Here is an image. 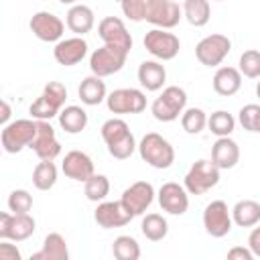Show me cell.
Wrapping results in <instances>:
<instances>
[{
    "mask_svg": "<svg viewBox=\"0 0 260 260\" xmlns=\"http://www.w3.org/2000/svg\"><path fill=\"white\" fill-rule=\"evenodd\" d=\"M102 138L108 146V152L118 158V160H126L134 154V150L138 148L134 134L130 132L128 124L122 118H110L102 124Z\"/></svg>",
    "mask_w": 260,
    "mask_h": 260,
    "instance_id": "6da1fadb",
    "label": "cell"
},
{
    "mask_svg": "<svg viewBox=\"0 0 260 260\" xmlns=\"http://www.w3.org/2000/svg\"><path fill=\"white\" fill-rule=\"evenodd\" d=\"M138 154L152 169H169L175 162V148H173V144L165 136H160L156 132H148V134H144L140 138Z\"/></svg>",
    "mask_w": 260,
    "mask_h": 260,
    "instance_id": "7a4b0ae2",
    "label": "cell"
},
{
    "mask_svg": "<svg viewBox=\"0 0 260 260\" xmlns=\"http://www.w3.org/2000/svg\"><path fill=\"white\" fill-rule=\"evenodd\" d=\"M219 167L209 158H199L191 165V169L187 171L183 185L189 191V195H203L209 189H213L219 183Z\"/></svg>",
    "mask_w": 260,
    "mask_h": 260,
    "instance_id": "3957f363",
    "label": "cell"
},
{
    "mask_svg": "<svg viewBox=\"0 0 260 260\" xmlns=\"http://www.w3.org/2000/svg\"><path fill=\"white\" fill-rule=\"evenodd\" d=\"M187 106V91L179 85H167L162 93L152 102L150 112L158 122H173L177 120Z\"/></svg>",
    "mask_w": 260,
    "mask_h": 260,
    "instance_id": "277c9868",
    "label": "cell"
},
{
    "mask_svg": "<svg viewBox=\"0 0 260 260\" xmlns=\"http://www.w3.org/2000/svg\"><path fill=\"white\" fill-rule=\"evenodd\" d=\"M37 134V120H14V122H8L4 128H2V134H0V142H2V148L8 152V154H16L20 152L22 148L30 146L32 138Z\"/></svg>",
    "mask_w": 260,
    "mask_h": 260,
    "instance_id": "5b68a950",
    "label": "cell"
},
{
    "mask_svg": "<svg viewBox=\"0 0 260 260\" xmlns=\"http://www.w3.org/2000/svg\"><path fill=\"white\" fill-rule=\"evenodd\" d=\"M126 59H128L126 49H120L114 45H104L89 55V69L98 77H108V75L118 73L126 65Z\"/></svg>",
    "mask_w": 260,
    "mask_h": 260,
    "instance_id": "8992f818",
    "label": "cell"
},
{
    "mask_svg": "<svg viewBox=\"0 0 260 260\" xmlns=\"http://www.w3.org/2000/svg\"><path fill=\"white\" fill-rule=\"evenodd\" d=\"M144 49L158 61H171L179 55L181 41L177 35L169 32L167 28H150L142 39Z\"/></svg>",
    "mask_w": 260,
    "mask_h": 260,
    "instance_id": "52a82bcc",
    "label": "cell"
},
{
    "mask_svg": "<svg viewBox=\"0 0 260 260\" xmlns=\"http://www.w3.org/2000/svg\"><path fill=\"white\" fill-rule=\"evenodd\" d=\"M230 51H232V41L225 35H219V32L207 35L195 45V57L205 67L221 65V61L230 55Z\"/></svg>",
    "mask_w": 260,
    "mask_h": 260,
    "instance_id": "ba28073f",
    "label": "cell"
},
{
    "mask_svg": "<svg viewBox=\"0 0 260 260\" xmlns=\"http://www.w3.org/2000/svg\"><path fill=\"white\" fill-rule=\"evenodd\" d=\"M35 230H37V221L28 213H12V211L0 213V240L24 242L35 234Z\"/></svg>",
    "mask_w": 260,
    "mask_h": 260,
    "instance_id": "9c48e42d",
    "label": "cell"
},
{
    "mask_svg": "<svg viewBox=\"0 0 260 260\" xmlns=\"http://www.w3.org/2000/svg\"><path fill=\"white\" fill-rule=\"evenodd\" d=\"M106 106L112 114H140L146 110V95L136 87H120L108 93Z\"/></svg>",
    "mask_w": 260,
    "mask_h": 260,
    "instance_id": "30bf717a",
    "label": "cell"
},
{
    "mask_svg": "<svg viewBox=\"0 0 260 260\" xmlns=\"http://www.w3.org/2000/svg\"><path fill=\"white\" fill-rule=\"evenodd\" d=\"M234 219H232V209H228L225 201L215 199L205 205L203 209V228L211 238H223L232 232Z\"/></svg>",
    "mask_w": 260,
    "mask_h": 260,
    "instance_id": "8fae6325",
    "label": "cell"
},
{
    "mask_svg": "<svg viewBox=\"0 0 260 260\" xmlns=\"http://www.w3.org/2000/svg\"><path fill=\"white\" fill-rule=\"evenodd\" d=\"M183 18V6L175 0H148L146 2V22L154 28H175Z\"/></svg>",
    "mask_w": 260,
    "mask_h": 260,
    "instance_id": "7c38bea8",
    "label": "cell"
},
{
    "mask_svg": "<svg viewBox=\"0 0 260 260\" xmlns=\"http://www.w3.org/2000/svg\"><path fill=\"white\" fill-rule=\"evenodd\" d=\"M28 28L43 43H59L65 32V22L49 10H39L30 16Z\"/></svg>",
    "mask_w": 260,
    "mask_h": 260,
    "instance_id": "4fadbf2b",
    "label": "cell"
},
{
    "mask_svg": "<svg viewBox=\"0 0 260 260\" xmlns=\"http://www.w3.org/2000/svg\"><path fill=\"white\" fill-rule=\"evenodd\" d=\"M154 187L148 181H136L130 187H126L122 191L120 201L124 203V207L136 217V215H144V211L152 205L154 201Z\"/></svg>",
    "mask_w": 260,
    "mask_h": 260,
    "instance_id": "5bb4252c",
    "label": "cell"
},
{
    "mask_svg": "<svg viewBox=\"0 0 260 260\" xmlns=\"http://www.w3.org/2000/svg\"><path fill=\"white\" fill-rule=\"evenodd\" d=\"M32 152L41 160H55L61 154V144L55 136V128L49 124V120H37V134L30 142Z\"/></svg>",
    "mask_w": 260,
    "mask_h": 260,
    "instance_id": "9a60e30c",
    "label": "cell"
},
{
    "mask_svg": "<svg viewBox=\"0 0 260 260\" xmlns=\"http://www.w3.org/2000/svg\"><path fill=\"white\" fill-rule=\"evenodd\" d=\"M158 205L162 211L171 213V215H183L189 209V191L185 189V185H179L175 181L162 183V187L158 189Z\"/></svg>",
    "mask_w": 260,
    "mask_h": 260,
    "instance_id": "2e32d148",
    "label": "cell"
},
{
    "mask_svg": "<svg viewBox=\"0 0 260 260\" xmlns=\"http://www.w3.org/2000/svg\"><path fill=\"white\" fill-rule=\"evenodd\" d=\"M134 215L124 207L122 201H100L95 211H93V219L100 228L104 230H112V228H124L126 223H130Z\"/></svg>",
    "mask_w": 260,
    "mask_h": 260,
    "instance_id": "e0dca14e",
    "label": "cell"
},
{
    "mask_svg": "<svg viewBox=\"0 0 260 260\" xmlns=\"http://www.w3.org/2000/svg\"><path fill=\"white\" fill-rule=\"evenodd\" d=\"M98 35L104 41V45H114V47L126 49L128 53L132 49V37L128 32L124 20L118 18V16H106V18H102L100 24H98Z\"/></svg>",
    "mask_w": 260,
    "mask_h": 260,
    "instance_id": "ac0fdd59",
    "label": "cell"
},
{
    "mask_svg": "<svg viewBox=\"0 0 260 260\" xmlns=\"http://www.w3.org/2000/svg\"><path fill=\"white\" fill-rule=\"evenodd\" d=\"M85 55H87V41L77 35L69 39H61L59 43H55V49H53L55 61L63 67H73L81 63Z\"/></svg>",
    "mask_w": 260,
    "mask_h": 260,
    "instance_id": "d6986e66",
    "label": "cell"
},
{
    "mask_svg": "<svg viewBox=\"0 0 260 260\" xmlns=\"http://www.w3.org/2000/svg\"><path fill=\"white\" fill-rule=\"evenodd\" d=\"M61 171L67 179H73V181H79V183H85L91 175H95L93 160L83 150H69L63 158Z\"/></svg>",
    "mask_w": 260,
    "mask_h": 260,
    "instance_id": "ffe728a7",
    "label": "cell"
},
{
    "mask_svg": "<svg viewBox=\"0 0 260 260\" xmlns=\"http://www.w3.org/2000/svg\"><path fill=\"white\" fill-rule=\"evenodd\" d=\"M211 160L221 169V171H228V169H234L240 160V146L234 138L230 136H219L213 146H211Z\"/></svg>",
    "mask_w": 260,
    "mask_h": 260,
    "instance_id": "44dd1931",
    "label": "cell"
},
{
    "mask_svg": "<svg viewBox=\"0 0 260 260\" xmlns=\"http://www.w3.org/2000/svg\"><path fill=\"white\" fill-rule=\"evenodd\" d=\"M65 24L71 32H75L77 37H83L85 32H89L95 24V14L89 6L85 4H73L67 14H65Z\"/></svg>",
    "mask_w": 260,
    "mask_h": 260,
    "instance_id": "7402d4cb",
    "label": "cell"
},
{
    "mask_svg": "<svg viewBox=\"0 0 260 260\" xmlns=\"http://www.w3.org/2000/svg\"><path fill=\"white\" fill-rule=\"evenodd\" d=\"M138 81L146 91H158L162 89L167 81V69L158 61H142L138 65Z\"/></svg>",
    "mask_w": 260,
    "mask_h": 260,
    "instance_id": "603a6c76",
    "label": "cell"
},
{
    "mask_svg": "<svg viewBox=\"0 0 260 260\" xmlns=\"http://www.w3.org/2000/svg\"><path fill=\"white\" fill-rule=\"evenodd\" d=\"M213 91L217 95H223V98H230L234 93L240 91L242 87V73L238 67H219L213 75Z\"/></svg>",
    "mask_w": 260,
    "mask_h": 260,
    "instance_id": "cb8c5ba5",
    "label": "cell"
},
{
    "mask_svg": "<svg viewBox=\"0 0 260 260\" xmlns=\"http://www.w3.org/2000/svg\"><path fill=\"white\" fill-rule=\"evenodd\" d=\"M30 260H69V248L59 232H51L43 240V248L30 256Z\"/></svg>",
    "mask_w": 260,
    "mask_h": 260,
    "instance_id": "d4e9b609",
    "label": "cell"
},
{
    "mask_svg": "<svg viewBox=\"0 0 260 260\" xmlns=\"http://www.w3.org/2000/svg\"><path fill=\"white\" fill-rule=\"evenodd\" d=\"M77 95L81 100V104L85 106H98L102 104L106 98H108V89H106V81L104 77H98V75H87L79 87H77Z\"/></svg>",
    "mask_w": 260,
    "mask_h": 260,
    "instance_id": "484cf974",
    "label": "cell"
},
{
    "mask_svg": "<svg viewBox=\"0 0 260 260\" xmlns=\"http://www.w3.org/2000/svg\"><path fill=\"white\" fill-rule=\"evenodd\" d=\"M232 219L240 228H254L260 221V203L254 199H240L232 207Z\"/></svg>",
    "mask_w": 260,
    "mask_h": 260,
    "instance_id": "4316f807",
    "label": "cell"
},
{
    "mask_svg": "<svg viewBox=\"0 0 260 260\" xmlns=\"http://www.w3.org/2000/svg\"><path fill=\"white\" fill-rule=\"evenodd\" d=\"M57 118H59V126L67 134H79L87 126V112L79 106H65Z\"/></svg>",
    "mask_w": 260,
    "mask_h": 260,
    "instance_id": "83f0119b",
    "label": "cell"
},
{
    "mask_svg": "<svg viewBox=\"0 0 260 260\" xmlns=\"http://www.w3.org/2000/svg\"><path fill=\"white\" fill-rule=\"evenodd\" d=\"M183 16L191 26H205L211 18L209 0H183Z\"/></svg>",
    "mask_w": 260,
    "mask_h": 260,
    "instance_id": "f1b7e54d",
    "label": "cell"
},
{
    "mask_svg": "<svg viewBox=\"0 0 260 260\" xmlns=\"http://www.w3.org/2000/svg\"><path fill=\"white\" fill-rule=\"evenodd\" d=\"M140 230H142V236L150 242H160L167 238L169 234V221L160 215V213H146L142 217V223H140Z\"/></svg>",
    "mask_w": 260,
    "mask_h": 260,
    "instance_id": "f546056e",
    "label": "cell"
},
{
    "mask_svg": "<svg viewBox=\"0 0 260 260\" xmlns=\"http://www.w3.org/2000/svg\"><path fill=\"white\" fill-rule=\"evenodd\" d=\"M57 167L53 160H41L32 171V185L39 191H49L57 183Z\"/></svg>",
    "mask_w": 260,
    "mask_h": 260,
    "instance_id": "4dcf8cb0",
    "label": "cell"
},
{
    "mask_svg": "<svg viewBox=\"0 0 260 260\" xmlns=\"http://www.w3.org/2000/svg\"><path fill=\"white\" fill-rule=\"evenodd\" d=\"M207 128L211 130V134L219 136H230L236 128V118L228 112V110H215L209 118H207Z\"/></svg>",
    "mask_w": 260,
    "mask_h": 260,
    "instance_id": "1f68e13d",
    "label": "cell"
},
{
    "mask_svg": "<svg viewBox=\"0 0 260 260\" xmlns=\"http://www.w3.org/2000/svg\"><path fill=\"white\" fill-rule=\"evenodd\" d=\"M83 193L89 201H104L110 193V179L106 175H91L85 183H83Z\"/></svg>",
    "mask_w": 260,
    "mask_h": 260,
    "instance_id": "d6a6232c",
    "label": "cell"
},
{
    "mask_svg": "<svg viewBox=\"0 0 260 260\" xmlns=\"http://www.w3.org/2000/svg\"><path fill=\"white\" fill-rule=\"evenodd\" d=\"M112 254L118 260H138L140 246L132 236H118L112 244Z\"/></svg>",
    "mask_w": 260,
    "mask_h": 260,
    "instance_id": "836d02e7",
    "label": "cell"
},
{
    "mask_svg": "<svg viewBox=\"0 0 260 260\" xmlns=\"http://www.w3.org/2000/svg\"><path fill=\"white\" fill-rule=\"evenodd\" d=\"M181 126L187 134H199L207 126V114L201 108H185L181 114Z\"/></svg>",
    "mask_w": 260,
    "mask_h": 260,
    "instance_id": "e575fe53",
    "label": "cell"
},
{
    "mask_svg": "<svg viewBox=\"0 0 260 260\" xmlns=\"http://www.w3.org/2000/svg\"><path fill=\"white\" fill-rule=\"evenodd\" d=\"M238 69L244 77H250V79H258L260 77V51L256 49H248L240 55V61H238Z\"/></svg>",
    "mask_w": 260,
    "mask_h": 260,
    "instance_id": "d590c367",
    "label": "cell"
},
{
    "mask_svg": "<svg viewBox=\"0 0 260 260\" xmlns=\"http://www.w3.org/2000/svg\"><path fill=\"white\" fill-rule=\"evenodd\" d=\"M238 122L244 130L260 134V104H246L238 112Z\"/></svg>",
    "mask_w": 260,
    "mask_h": 260,
    "instance_id": "8d00e7d4",
    "label": "cell"
},
{
    "mask_svg": "<svg viewBox=\"0 0 260 260\" xmlns=\"http://www.w3.org/2000/svg\"><path fill=\"white\" fill-rule=\"evenodd\" d=\"M28 112H30V116L35 118V120H51V118H55V116H59V108L57 106H53L43 93L30 104V108H28Z\"/></svg>",
    "mask_w": 260,
    "mask_h": 260,
    "instance_id": "74e56055",
    "label": "cell"
},
{
    "mask_svg": "<svg viewBox=\"0 0 260 260\" xmlns=\"http://www.w3.org/2000/svg\"><path fill=\"white\" fill-rule=\"evenodd\" d=\"M8 209L12 213H28L32 209V195L26 189H14L8 195Z\"/></svg>",
    "mask_w": 260,
    "mask_h": 260,
    "instance_id": "f35d334b",
    "label": "cell"
},
{
    "mask_svg": "<svg viewBox=\"0 0 260 260\" xmlns=\"http://www.w3.org/2000/svg\"><path fill=\"white\" fill-rule=\"evenodd\" d=\"M146 2L148 0H120V6L128 20L140 22L146 20Z\"/></svg>",
    "mask_w": 260,
    "mask_h": 260,
    "instance_id": "ab89813d",
    "label": "cell"
},
{
    "mask_svg": "<svg viewBox=\"0 0 260 260\" xmlns=\"http://www.w3.org/2000/svg\"><path fill=\"white\" fill-rule=\"evenodd\" d=\"M43 95L53 104L57 106L59 110L65 108V100H67V87L61 83V81H49L43 89Z\"/></svg>",
    "mask_w": 260,
    "mask_h": 260,
    "instance_id": "60d3db41",
    "label": "cell"
},
{
    "mask_svg": "<svg viewBox=\"0 0 260 260\" xmlns=\"http://www.w3.org/2000/svg\"><path fill=\"white\" fill-rule=\"evenodd\" d=\"M0 260H20V252L14 244H8V240H2L0 244Z\"/></svg>",
    "mask_w": 260,
    "mask_h": 260,
    "instance_id": "b9f144b4",
    "label": "cell"
},
{
    "mask_svg": "<svg viewBox=\"0 0 260 260\" xmlns=\"http://www.w3.org/2000/svg\"><path fill=\"white\" fill-rule=\"evenodd\" d=\"M228 258L230 260H252L254 254L250 248H244V246H234L232 250H228Z\"/></svg>",
    "mask_w": 260,
    "mask_h": 260,
    "instance_id": "7bdbcfd3",
    "label": "cell"
},
{
    "mask_svg": "<svg viewBox=\"0 0 260 260\" xmlns=\"http://www.w3.org/2000/svg\"><path fill=\"white\" fill-rule=\"evenodd\" d=\"M248 248L252 250L254 256L260 258V228H254L250 232V236H248Z\"/></svg>",
    "mask_w": 260,
    "mask_h": 260,
    "instance_id": "ee69618b",
    "label": "cell"
},
{
    "mask_svg": "<svg viewBox=\"0 0 260 260\" xmlns=\"http://www.w3.org/2000/svg\"><path fill=\"white\" fill-rule=\"evenodd\" d=\"M0 108H2V112H0V122H2V126H6L8 120H10V114H12L10 104H8L6 100H2V102H0Z\"/></svg>",
    "mask_w": 260,
    "mask_h": 260,
    "instance_id": "f6af8a7d",
    "label": "cell"
},
{
    "mask_svg": "<svg viewBox=\"0 0 260 260\" xmlns=\"http://www.w3.org/2000/svg\"><path fill=\"white\" fill-rule=\"evenodd\" d=\"M59 2H61V4H69V6H73L77 0H59Z\"/></svg>",
    "mask_w": 260,
    "mask_h": 260,
    "instance_id": "bcb514c9",
    "label": "cell"
},
{
    "mask_svg": "<svg viewBox=\"0 0 260 260\" xmlns=\"http://www.w3.org/2000/svg\"><path fill=\"white\" fill-rule=\"evenodd\" d=\"M256 95H258V98H260V81H258V83H256Z\"/></svg>",
    "mask_w": 260,
    "mask_h": 260,
    "instance_id": "7dc6e473",
    "label": "cell"
},
{
    "mask_svg": "<svg viewBox=\"0 0 260 260\" xmlns=\"http://www.w3.org/2000/svg\"><path fill=\"white\" fill-rule=\"evenodd\" d=\"M114 2H120V0H114Z\"/></svg>",
    "mask_w": 260,
    "mask_h": 260,
    "instance_id": "c3c4849f",
    "label": "cell"
},
{
    "mask_svg": "<svg viewBox=\"0 0 260 260\" xmlns=\"http://www.w3.org/2000/svg\"><path fill=\"white\" fill-rule=\"evenodd\" d=\"M217 2H223V0H217Z\"/></svg>",
    "mask_w": 260,
    "mask_h": 260,
    "instance_id": "681fc988",
    "label": "cell"
}]
</instances>
